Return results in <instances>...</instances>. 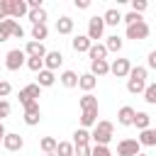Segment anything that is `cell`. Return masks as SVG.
Masks as SVG:
<instances>
[{
	"instance_id": "1",
	"label": "cell",
	"mask_w": 156,
	"mask_h": 156,
	"mask_svg": "<svg viewBox=\"0 0 156 156\" xmlns=\"http://www.w3.org/2000/svg\"><path fill=\"white\" fill-rule=\"evenodd\" d=\"M112 136H115V124L107 122V119H100V122L93 127V132H90V141H93L95 146H107V144L112 141Z\"/></svg>"
},
{
	"instance_id": "2",
	"label": "cell",
	"mask_w": 156,
	"mask_h": 156,
	"mask_svg": "<svg viewBox=\"0 0 156 156\" xmlns=\"http://www.w3.org/2000/svg\"><path fill=\"white\" fill-rule=\"evenodd\" d=\"M146 68L144 66H132V71H129V76H127V90L132 93V95H141L144 93V88H146Z\"/></svg>"
},
{
	"instance_id": "3",
	"label": "cell",
	"mask_w": 156,
	"mask_h": 156,
	"mask_svg": "<svg viewBox=\"0 0 156 156\" xmlns=\"http://www.w3.org/2000/svg\"><path fill=\"white\" fill-rule=\"evenodd\" d=\"M39 98H41V88L37 83H29L20 90V105L22 107H29L32 102H39Z\"/></svg>"
},
{
	"instance_id": "4",
	"label": "cell",
	"mask_w": 156,
	"mask_h": 156,
	"mask_svg": "<svg viewBox=\"0 0 156 156\" xmlns=\"http://www.w3.org/2000/svg\"><path fill=\"white\" fill-rule=\"evenodd\" d=\"M24 63H27V54L22 49H10L7 51V56H5V68L7 71H20Z\"/></svg>"
},
{
	"instance_id": "5",
	"label": "cell",
	"mask_w": 156,
	"mask_h": 156,
	"mask_svg": "<svg viewBox=\"0 0 156 156\" xmlns=\"http://www.w3.org/2000/svg\"><path fill=\"white\" fill-rule=\"evenodd\" d=\"M102 34H105V20L98 17V15L90 17V20H88V34H85V37H88L93 44H98V39H102Z\"/></svg>"
},
{
	"instance_id": "6",
	"label": "cell",
	"mask_w": 156,
	"mask_h": 156,
	"mask_svg": "<svg viewBox=\"0 0 156 156\" xmlns=\"http://www.w3.org/2000/svg\"><path fill=\"white\" fill-rule=\"evenodd\" d=\"M149 24H146V20H141V22H136V24H129L127 27V39H134V41H144L146 37H149Z\"/></svg>"
},
{
	"instance_id": "7",
	"label": "cell",
	"mask_w": 156,
	"mask_h": 156,
	"mask_svg": "<svg viewBox=\"0 0 156 156\" xmlns=\"http://www.w3.org/2000/svg\"><path fill=\"white\" fill-rule=\"evenodd\" d=\"M141 154V144L136 139H122L117 144V156H136Z\"/></svg>"
},
{
	"instance_id": "8",
	"label": "cell",
	"mask_w": 156,
	"mask_h": 156,
	"mask_svg": "<svg viewBox=\"0 0 156 156\" xmlns=\"http://www.w3.org/2000/svg\"><path fill=\"white\" fill-rule=\"evenodd\" d=\"M129 71H132L129 58H115V61L110 63V73H112L115 78H127V76H129Z\"/></svg>"
},
{
	"instance_id": "9",
	"label": "cell",
	"mask_w": 156,
	"mask_h": 156,
	"mask_svg": "<svg viewBox=\"0 0 156 156\" xmlns=\"http://www.w3.org/2000/svg\"><path fill=\"white\" fill-rule=\"evenodd\" d=\"M7 10H10V20H15V22L29 12L27 0H7Z\"/></svg>"
},
{
	"instance_id": "10",
	"label": "cell",
	"mask_w": 156,
	"mask_h": 156,
	"mask_svg": "<svg viewBox=\"0 0 156 156\" xmlns=\"http://www.w3.org/2000/svg\"><path fill=\"white\" fill-rule=\"evenodd\" d=\"M24 124L27 127H37L39 124V119H41V107H39V102H32L29 107H24Z\"/></svg>"
},
{
	"instance_id": "11",
	"label": "cell",
	"mask_w": 156,
	"mask_h": 156,
	"mask_svg": "<svg viewBox=\"0 0 156 156\" xmlns=\"http://www.w3.org/2000/svg\"><path fill=\"white\" fill-rule=\"evenodd\" d=\"M2 146H5L7 151H20V149L24 146V139H22L17 132H7L5 139H2Z\"/></svg>"
},
{
	"instance_id": "12",
	"label": "cell",
	"mask_w": 156,
	"mask_h": 156,
	"mask_svg": "<svg viewBox=\"0 0 156 156\" xmlns=\"http://www.w3.org/2000/svg\"><path fill=\"white\" fill-rule=\"evenodd\" d=\"M61 63H63L61 51H46V56H44V68L46 71H56V68H61Z\"/></svg>"
},
{
	"instance_id": "13",
	"label": "cell",
	"mask_w": 156,
	"mask_h": 156,
	"mask_svg": "<svg viewBox=\"0 0 156 156\" xmlns=\"http://www.w3.org/2000/svg\"><path fill=\"white\" fill-rule=\"evenodd\" d=\"M22 51L27 54V58H32V56H37V58H44V56H46V49H44V44H41V41H32V39L27 41V46H24Z\"/></svg>"
},
{
	"instance_id": "14",
	"label": "cell",
	"mask_w": 156,
	"mask_h": 156,
	"mask_svg": "<svg viewBox=\"0 0 156 156\" xmlns=\"http://www.w3.org/2000/svg\"><path fill=\"white\" fill-rule=\"evenodd\" d=\"M134 115H136V110H134V107H129V105L119 107V112H117V124H122V127H132Z\"/></svg>"
},
{
	"instance_id": "15",
	"label": "cell",
	"mask_w": 156,
	"mask_h": 156,
	"mask_svg": "<svg viewBox=\"0 0 156 156\" xmlns=\"http://www.w3.org/2000/svg\"><path fill=\"white\" fill-rule=\"evenodd\" d=\"M54 83H56V73H54V71L41 68V71L37 73V85H39V88H51Z\"/></svg>"
},
{
	"instance_id": "16",
	"label": "cell",
	"mask_w": 156,
	"mask_h": 156,
	"mask_svg": "<svg viewBox=\"0 0 156 156\" xmlns=\"http://www.w3.org/2000/svg\"><path fill=\"white\" fill-rule=\"evenodd\" d=\"M71 46H73V51H76V54H83V51L88 54V49L93 46V41H90V39L85 37V34H78V37H73Z\"/></svg>"
},
{
	"instance_id": "17",
	"label": "cell",
	"mask_w": 156,
	"mask_h": 156,
	"mask_svg": "<svg viewBox=\"0 0 156 156\" xmlns=\"http://www.w3.org/2000/svg\"><path fill=\"white\" fill-rule=\"evenodd\" d=\"M95 124H98V107L95 110H83L80 112V127L83 129H90Z\"/></svg>"
},
{
	"instance_id": "18",
	"label": "cell",
	"mask_w": 156,
	"mask_h": 156,
	"mask_svg": "<svg viewBox=\"0 0 156 156\" xmlns=\"http://www.w3.org/2000/svg\"><path fill=\"white\" fill-rule=\"evenodd\" d=\"M90 73H93L95 78L107 76V73H110V63H107V58H102V61H90Z\"/></svg>"
},
{
	"instance_id": "19",
	"label": "cell",
	"mask_w": 156,
	"mask_h": 156,
	"mask_svg": "<svg viewBox=\"0 0 156 156\" xmlns=\"http://www.w3.org/2000/svg\"><path fill=\"white\" fill-rule=\"evenodd\" d=\"M98 85V78L93 76V73H83V76H78V88L80 90H85V93H93V88Z\"/></svg>"
},
{
	"instance_id": "20",
	"label": "cell",
	"mask_w": 156,
	"mask_h": 156,
	"mask_svg": "<svg viewBox=\"0 0 156 156\" xmlns=\"http://www.w3.org/2000/svg\"><path fill=\"white\" fill-rule=\"evenodd\" d=\"M58 83H61L63 88H78V73H76V71H63V73L58 76Z\"/></svg>"
},
{
	"instance_id": "21",
	"label": "cell",
	"mask_w": 156,
	"mask_h": 156,
	"mask_svg": "<svg viewBox=\"0 0 156 156\" xmlns=\"http://www.w3.org/2000/svg\"><path fill=\"white\" fill-rule=\"evenodd\" d=\"M102 20H105V27H117V24L122 22V12L115 10V7H110V10L102 15Z\"/></svg>"
},
{
	"instance_id": "22",
	"label": "cell",
	"mask_w": 156,
	"mask_h": 156,
	"mask_svg": "<svg viewBox=\"0 0 156 156\" xmlns=\"http://www.w3.org/2000/svg\"><path fill=\"white\" fill-rule=\"evenodd\" d=\"M141 146H156V129L154 127H149V129H144L141 134H139V139H136Z\"/></svg>"
},
{
	"instance_id": "23",
	"label": "cell",
	"mask_w": 156,
	"mask_h": 156,
	"mask_svg": "<svg viewBox=\"0 0 156 156\" xmlns=\"http://www.w3.org/2000/svg\"><path fill=\"white\" fill-rule=\"evenodd\" d=\"M56 32H58V34H71V32H73V20H71L68 15L58 17V20H56Z\"/></svg>"
},
{
	"instance_id": "24",
	"label": "cell",
	"mask_w": 156,
	"mask_h": 156,
	"mask_svg": "<svg viewBox=\"0 0 156 156\" xmlns=\"http://www.w3.org/2000/svg\"><path fill=\"white\" fill-rule=\"evenodd\" d=\"M88 56H90V61H102V58H107L105 44H93V46L88 49Z\"/></svg>"
},
{
	"instance_id": "25",
	"label": "cell",
	"mask_w": 156,
	"mask_h": 156,
	"mask_svg": "<svg viewBox=\"0 0 156 156\" xmlns=\"http://www.w3.org/2000/svg\"><path fill=\"white\" fill-rule=\"evenodd\" d=\"M132 127H136L139 132H144V129H149V127H151V117H149L146 112H136V115H134Z\"/></svg>"
},
{
	"instance_id": "26",
	"label": "cell",
	"mask_w": 156,
	"mask_h": 156,
	"mask_svg": "<svg viewBox=\"0 0 156 156\" xmlns=\"http://www.w3.org/2000/svg\"><path fill=\"white\" fill-rule=\"evenodd\" d=\"M88 144H90V132L83 129V127L76 129L73 132V146H88Z\"/></svg>"
},
{
	"instance_id": "27",
	"label": "cell",
	"mask_w": 156,
	"mask_h": 156,
	"mask_svg": "<svg viewBox=\"0 0 156 156\" xmlns=\"http://www.w3.org/2000/svg\"><path fill=\"white\" fill-rule=\"evenodd\" d=\"M49 37V27L46 24H32V41H41Z\"/></svg>"
},
{
	"instance_id": "28",
	"label": "cell",
	"mask_w": 156,
	"mask_h": 156,
	"mask_svg": "<svg viewBox=\"0 0 156 156\" xmlns=\"http://www.w3.org/2000/svg\"><path fill=\"white\" fill-rule=\"evenodd\" d=\"M27 17H29L32 24H46V10H44V7H39V10H29Z\"/></svg>"
},
{
	"instance_id": "29",
	"label": "cell",
	"mask_w": 156,
	"mask_h": 156,
	"mask_svg": "<svg viewBox=\"0 0 156 156\" xmlns=\"http://www.w3.org/2000/svg\"><path fill=\"white\" fill-rule=\"evenodd\" d=\"M2 22H5V27L10 29V37H15V39H22V37H24V29L20 27V22H15V20H10V17L2 20Z\"/></svg>"
},
{
	"instance_id": "30",
	"label": "cell",
	"mask_w": 156,
	"mask_h": 156,
	"mask_svg": "<svg viewBox=\"0 0 156 156\" xmlns=\"http://www.w3.org/2000/svg\"><path fill=\"white\" fill-rule=\"evenodd\" d=\"M122 37H117V34H112V37H107V41H105V49H107V54L110 51H115V54H119L122 51Z\"/></svg>"
},
{
	"instance_id": "31",
	"label": "cell",
	"mask_w": 156,
	"mask_h": 156,
	"mask_svg": "<svg viewBox=\"0 0 156 156\" xmlns=\"http://www.w3.org/2000/svg\"><path fill=\"white\" fill-rule=\"evenodd\" d=\"M78 105H80V112H83V110H95V107H98V98H95L93 93H85V95L78 100Z\"/></svg>"
},
{
	"instance_id": "32",
	"label": "cell",
	"mask_w": 156,
	"mask_h": 156,
	"mask_svg": "<svg viewBox=\"0 0 156 156\" xmlns=\"http://www.w3.org/2000/svg\"><path fill=\"white\" fill-rule=\"evenodd\" d=\"M56 146H58V141H56L54 136H44V139L39 141V149H41L44 154H54V151H56Z\"/></svg>"
},
{
	"instance_id": "33",
	"label": "cell",
	"mask_w": 156,
	"mask_h": 156,
	"mask_svg": "<svg viewBox=\"0 0 156 156\" xmlns=\"http://www.w3.org/2000/svg\"><path fill=\"white\" fill-rule=\"evenodd\" d=\"M73 151H76V146H73V141H58V146H56V156H73Z\"/></svg>"
},
{
	"instance_id": "34",
	"label": "cell",
	"mask_w": 156,
	"mask_h": 156,
	"mask_svg": "<svg viewBox=\"0 0 156 156\" xmlns=\"http://www.w3.org/2000/svg\"><path fill=\"white\" fill-rule=\"evenodd\" d=\"M144 100L149 102V105H156V83H146V88H144Z\"/></svg>"
},
{
	"instance_id": "35",
	"label": "cell",
	"mask_w": 156,
	"mask_h": 156,
	"mask_svg": "<svg viewBox=\"0 0 156 156\" xmlns=\"http://www.w3.org/2000/svg\"><path fill=\"white\" fill-rule=\"evenodd\" d=\"M29 71H34V73H39L41 68H44V58H37V56H32V58H27V63H24Z\"/></svg>"
},
{
	"instance_id": "36",
	"label": "cell",
	"mask_w": 156,
	"mask_h": 156,
	"mask_svg": "<svg viewBox=\"0 0 156 156\" xmlns=\"http://www.w3.org/2000/svg\"><path fill=\"white\" fill-rule=\"evenodd\" d=\"M144 17L141 15H136V12H127V15H122V22L129 27V24H136V22H141Z\"/></svg>"
},
{
	"instance_id": "37",
	"label": "cell",
	"mask_w": 156,
	"mask_h": 156,
	"mask_svg": "<svg viewBox=\"0 0 156 156\" xmlns=\"http://www.w3.org/2000/svg\"><path fill=\"white\" fill-rule=\"evenodd\" d=\"M90 156H112V151L107 149V146H90Z\"/></svg>"
},
{
	"instance_id": "38",
	"label": "cell",
	"mask_w": 156,
	"mask_h": 156,
	"mask_svg": "<svg viewBox=\"0 0 156 156\" xmlns=\"http://www.w3.org/2000/svg\"><path fill=\"white\" fill-rule=\"evenodd\" d=\"M149 7V2L146 0H132V12H136V15H141L144 10Z\"/></svg>"
},
{
	"instance_id": "39",
	"label": "cell",
	"mask_w": 156,
	"mask_h": 156,
	"mask_svg": "<svg viewBox=\"0 0 156 156\" xmlns=\"http://www.w3.org/2000/svg\"><path fill=\"white\" fill-rule=\"evenodd\" d=\"M10 112H12V105H10L7 100H0V122H2L5 117H10Z\"/></svg>"
},
{
	"instance_id": "40",
	"label": "cell",
	"mask_w": 156,
	"mask_h": 156,
	"mask_svg": "<svg viewBox=\"0 0 156 156\" xmlns=\"http://www.w3.org/2000/svg\"><path fill=\"white\" fill-rule=\"evenodd\" d=\"M10 93H12V85H10L7 80H0V100H5Z\"/></svg>"
},
{
	"instance_id": "41",
	"label": "cell",
	"mask_w": 156,
	"mask_h": 156,
	"mask_svg": "<svg viewBox=\"0 0 156 156\" xmlns=\"http://www.w3.org/2000/svg\"><path fill=\"white\" fill-rule=\"evenodd\" d=\"M10 17V10H7V0H0V22Z\"/></svg>"
},
{
	"instance_id": "42",
	"label": "cell",
	"mask_w": 156,
	"mask_h": 156,
	"mask_svg": "<svg viewBox=\"0 0 156 156\" xmlns=\"http://www.w3.org/2000/svg\"><path fill=\"white\" fill-rule=\"evenodd\" d=\"M7 39H10V29L5 27V22H0V44L7 41Z\"/></svg>"
},
{
	"instance_id": "43",
	"label": "cell",
	"mask_w": 156,
	"mask_h": 156,
	"mask_svg": "<svg viewBox=\"0 0 156 156\" xmlns=\"http://www.w3.org/2000/svg\"><path fill=\"white\" fill-rule=\"evenodd\" d=\"M73 154H76V156H90V144H88V146H76Z\"/></svg>"
},
{
	"instance_id": "44",
	"label": "cell",
	"mask_w": 156,
	"mask_h": 156,
	"mask_svg": "<svg viewBox=\"0 0 156 156\" xmlns=\"http://www.w3.org/2000/svg\"><path fill=\"white\" fill-rule=\"evenodd\" d=\"M146 63H149V68H154V71H156V49H154V51L149 54V58H146Z\"/></svg>"
},
{
	"instance_id": "45",
	"label": "cell",
	"mask_w": 156,
	"mask_h": 156,
	"mask_svg": "<svg viewBox=\"0 0 156 156\" xmlns=\"http://www.w3.org/2000/svg\"><path fill=\"white\" fill-rule=\"evenodd\" d=\"M76 7L78 10H88L90 7V0H76Z\"/></svg>"
},
{
	"instance_id": "46",
	"label": "cell",
	"mask_w": 156,
	"mask_h": 156,
	"mask_svg": "<svg viewBox=\"0 0 156 156\" xmlns=\"http://www.w3.org/2000/svg\"><path fill=\"white\" fill-rule=\"evenodd\" d=\"M5 134H7V132H5V127H2V122H0V144H2V139H5Z\"/></svg>"
},
{
	"instance_id": "47",
	"label": "cell",
	"mask_w": 156,
	"mask_h": 156,
	"mask_svg": "<svg viewBox=\"0 0 156 156\" xmlns=\"http://www.w3.org/2000/svg\"><path fill=\"white\" fill-rule=\"evenodd\" d=\"M44 156H56V154H44Z\"/></svg>"
},
{
	"instance_id": "48",
	"label": "cell",
	"mask_w": 156,
	"mask_h": 156,
	"mask_svg": "<svg viewBox=\"0 0 156 156\" xmlns=\"http://www.w3.org/2000/svg\"><path fill=\"white\" fill-rule=\"evenodd\" d=\"M136 156H146V154H136Z\"/></svg>"
},
{
	"instance_id": "49",
	"label": "cell",
	"mask_w": 156,
	"mask_h": 156,
	"mask_svg": "<svg viewBox=\"0 0 156 156\" xmlns=\"http://www.w3.org/2000/svg\"><path fill=\"white\" fill-rule=\"evenodd\" d=\"M73 156H76V154H73Z\"/></svg>"
}]
</instances>
